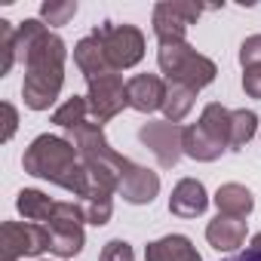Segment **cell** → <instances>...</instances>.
Listing matches in <instances>:
<instances>
[{
  "label": "cell",
  "mask_w": 261,
  "mask_h": 261,
  "mask_svg": "<svg viewBox=\"0 0 261 261\" xmlns=\"http://www.w3.org/2000/svg\"><path fill=\"white\" fill-rule=\"evenodd\" d=\"M224 261H261V233H255L252 243H249L243 252H237V255H230V258H224Z\"/></svg>",
  "instance_id": "obj_28"
},
{
  "label": "cell",
  "mask_w": 261,
  "mask_h": 261,
  "mask_svg": "<svg viewBox=\"0 0 261 261\" xmlns=\"http://www.w3.org/2000/svg\"><path fill=\"white\" fill-rule=\"evenodd\" d=\"M194 95H197V89L181 86V83H169V89H166V101H163V111H166L169 123H178V120L191 111Z\"/></svg>",
  "instance_id": "obj_19"
},
{
  "label": "cell",
  "mask_w": 261,
  "mask_h": 261,
  "mask_svg": "<svg viewBox=\"0 0 261 261\" xmlns=\"http://www.w3.org/2000/svg\"><path fill=\"white\" fill-rule=\"evenodd\" d=\"M139 139L154 151V157H157V163L163 166V169H169V166H175V160L181 157V139H185V129H178L175 123H148V126H142L139 129Z\"/></svg>",
  "instance_id": "obj_8"
},
{
  "label": "cell",
  "mask_w": 261,
  "mask_h": 261,
  "mask_svg": "<svg viewBox=\"0 0 261 261\" xmlns=\"http://www.w3.org/2000/svg\"><path fill=\"white\" fill-rule=\"evenodd\" d=\"M49 246H53V240H49L46 224L7 221L0 227V252H4V261H16V258H25V255H40Z\"/></svg>",
  "instance_id": "obj_7"
},
{
  "label": "cell",
  "mask_w": 261,
  "mask_h": 261,
  "mask_svg": "<svg viewBox=\"0 0 261 261\" xmlns=\"http://www.w3.org/2000/svg\"><path fill=\"white\" fill-rule=\"evenodd\" d=\"M206 206H209V197H206V188L197 178L178 181L172 197H169V212H175L181 218H197V215L206 212Z\"/></svg>",
  "instance_id": "obj_13"
},
{
  "label": "cell",
  "mask_w": 261,
  "mask_h": 261,
  "mask_svg": "<svg viewBox=\"0 0 261 261\" xmlns=\"http://www.w3.org/2000/svg\"><path fill=\"white\" fill-rule=\"evenodd\" d=\"M22 166H25V172L37 175V178L62 185L65 191L77 194L80 200L92 191V178H89L77 148L59 136H37L31 142V148L25 151Z\"/></svg>",
  "instance_id": "obj_2"
},
{
  "label": "cell",
  "mask_w": 261,
  "mask_h": 261,
  "mask_svg": "<svg viewBox=\"0 0 261 261\" xmlns=\"http://www.w3.org/2000/svg\"><path fill=\"white\" fill-rule=\"evenodd\" d=\"M16 31H19V28H13L7 19H0V77L10 74L13 62L19 59V49H16Z\"/></svg>",
  "instance_id": "obj_23"
},
{
  "label": "cell",
  "mask_w": 261,
  "mask_h": 261,
  "mask_svg": "<svg viewBox=\"0 0 261 261\" xmlns=\"http://www.w3.org/2000/svg\"><path fill=\"white\" fill-rule=\"evenodd\" d=\"M80 206H83V215H86L89 224H105V221L111 218V191L92 185V191L83 197Z\"/></svg>",
  "instance_id": "obj_21"
},
{
  "label": "cell",
  "mask_w": 261,
  "mask_h": 261,
  "mask_svg": "<svg viewBox=\"0 0 261 261\" xmlns=\"http://www.w3.org/2000/svg\"><path fill=\"white\" fill-rule=\"evenodd\" d=\"M86 111H89V101L80 98V95H74V98H68V101L53 114V123L62 126V129H71V133H77V129L86 123Z\"/></svg>",
  "instance_id": "obj_20"
},
{
  "label": "cell",
  "mask_w": 261,
  "mask_h": 261,
  "mask_svg": "<svg viewBox=\"0 0 261 261\" xmlns=\"http://www.w3.org/2000/svg\"><path fill=\"white\" fill-rule=\"evenodd\" d=\"M230 120H233V111L221 105H209L200 123L185 129V139H181L185 154L194 160H215L221 157V151H230Z\"/></svg>",
  "instance_id": "obj_3"
},
{
  "label": "cell",
  "mask_w": 261,
  "mask_h": 261,
  "mask_svg": "<svg viewBox=\"0 0 261 261\" xmlns=\"http://www.w3.org/2000/svg\"><path fill=\"white\" fill-rule=\"evenodd\" d=\"M255 123L258 117L252 111H233V120H230V151H240L252 136H255Z\"/></svg>",
  "instance_id": "obj_22"
},
{
  "label": "cell",
  "mask_w": 261,
  "mask_h": 261,
  "mask_svg": "<svg viewBox=\"0 0 261 261\" xmlns=\"http://www.w3.org/2000/svg\"><path fill=\"white\" fill-rule=\"evenodd\" d=\"M74 62H77L80 74L86 77V83H89V80H95V77H105V74H117V71L111 68V62L105 59L101 43H98L92 34H89V37H83V40L74 46Z\"/></svg>",
  "instance_id": "obj_14"
},
{
  "label": "cell",
  "mask_w": 261,
  "mask_h": 261,
  "mask_svg": "<svg viewBox=\"0 0 261 261\" xmlns=\"http://www.w3.org/2000/svg\"><path fill=\"white\" fill-rule=\"evenodd\" d=\"M16 49L25 62L22 95L31 111H43L56 101L65 80V43L40 19H28L16 31Z\"/></svg>",
  "instance_id": "obj_1"
},
{
  "label": "cell",
  "mask_w": 261,
  "mask_h": 261,
  "mask_svg": "<svg viewBox=\"0 0 261 261\" xmlns=\"http://www.w3.org/2000/svg\"><path fill=\"white\" fill-rule=\"evenodd\" d=\"M243 89L252 95V98H261V65H252V68H243Z\"/></svg>",
  "instance_id": "obj_27"
},
{
  "label": "cell",
  "mask_w": 261,
  "mask_h": 261,
  "mask_svg": "<svg viewBox=\"0 0 261 261\" xmlns=\"http://www.w3.org/2000/svg\"><path fill=\"white\" fill-rule=\"evenodd\" d=\"M83 206L80 203H56V212L53 218L46 221L49 227V240H53V252L68 258V255H77L83 249Z\"/></svg>",
  "instance_id": "obj_6"
},
{
  "label": "cell",
  "mask_w": 261,
  "mask_h": 261,
  "mask_svg": "<svg viewBox=\"0 0 261 261\" xmlns=\"http://www.w3.org/2000/svg\"><path fill=\"white\" fill-rule=\"evenodd\" d=\"M215 203H218V212L221 215H230V218H246L252 212V194L243 188V185H224L218 188L215 194Z\"/></svg>",
  "instance_id": "obj_17"
},
{
  "label": "cell",
  "mask_w": 261,
  "mask_h": 261,
  "mask_svg": "<svg viewBox=\"0 0 261 261\" xmlns=\"http://www.w3.org/2000/svg\"><path fill=\"white\" fill-rule=\"evenodd\" d=\"M157 191H160V178L154 175V172H148L145 166H129L126 172H123V178H120V194H123V200H129V203H151L154 197H157Z\"/></svg>",
  "instance_id": "obj_12"
},
{
  "label": "cell",
  "mask_w": 261,
  "mask_h": 261,
  "mask_svg": "<svg viewBox=\"0 0 261 261\" xmlns=\"http://www.w3.org/2000/svg\"><path fill=\"white\" fill-rule=\"evenodd\" d=\"M166 89L169 86L157 74H139V77H133L126 83V101L133 105L136 111H142V114H151V111L163 108Z\"/></svg>",
  "instance_id": "obj_11"
},
{
  "label": "cell",
  "mask_w": 261,
  "mask_h": 261,
  "mask_svg": "<svg viewBox=\"0 0 261 261\" xmlns=\"http://www.w3.org/2000/svg\"><path fill=\"white\" fill-rule=\"evenodd\" d=\"M16 206H19V212H22L28 221H34V224H46V221L53 218V212H56V203H53L46 194H40V191H22L19 200H16Z\"/></svg>",
  "instance_id": "obj_18"
},
{
  "label": "cell",
  "mask_w": 261,
  "mask_h": 261,
  "mask_svg": "<svg viewBox=\"0 0 261 261\" xmlns=\"http://www.w3.org/2000/svg\"><path fill=\"white\" fill-rule=\"evenodd\" d=\"M123 105H129V101H126V86H123L120 74H105V77L89 80V111L95 114L98 126L105 120H111L114 114H120Z\"/></svg>",
  "instance_id": "obj_10"
},
{
  "label": "cell",
  "mask_w": 261,
  "mask_h": 261,
  "mask_svg": "<svg viewBox=\"0 0 261 261\" xmlns=\"http://www.w3.org/2000/svg\"><path fill=\"white\" fill-rule=\"evenodd\" d=\"M145 258L148 261H200L197 249L181 233H172V237H163V240L151 243L148 252H145Z\"/></svg>",
  "instance_id": "obj_16"
},
{
  "label": "cell",
  "mask_w": 261,
  "mask_h": 261,
  "mask_svg": "<svg viewBox=\"0 0 261 261\" xmlns=\"http://www.w3.org/2000/svg\"><path fill=\"white\" fill-rule=\"evenodd\" d=\"M206 237H209V243H212L215 249H221V252L237 249V246H243V240H246V221L218 212V218L206 227Z\"/></svg>",
  "instance_id": "obj_15"
},
{
  "label": "cell",
  "mask_w": 261,
  "mask_h": 261,
  "mask_svg": "<svg viewBox=\"0 0 261 261\" xmlns=\"http://www.w3.org/2000/svg\"><path fill=\"white\" fill-rule=\"evenodd\" d=\"M77 13V4L74 0H65V4H43L40 7V19L46 25H68Z\"/></svg>",
  "instance_id": "obj_24"
},
{
  "label": "cell",
  "mask_w": 261,
  "mask_h": 261,
  "mask_svg": "<svg viewBox=\"0 0 261 261\" xmlns=\"http://www.w3.org/2000/svg\"><path fill=\"white\" fill-rule=\"evenodd\" d=\"M203 7L197 4H157L154 10V34L160 37V43H172V40H185L188 25H194L200 19Z\"/></svg>",
  "instance_id": "obj_9"
},
{
  "label": "cell",
  "mask_w": 261,
  "mask_h": 261,
  "mask_svg": "<svg viewBox=\"0 0 261 261\" xmlns=\"http://www.w3.org/2000/svg\"><path fill=\"white\" fill-rule=\"evenodd\" d=\"M98 261H136V255H133V246H129L126 240H111L101 249Z\"/></svg>",
  "instance_id": "obj_25"
},
{
  "label": "cell",
  "mask_w": 261,
  "mask_h": 261,
  "mask_svg": "<svg viewBox=\"0 0 261 261\" xmlns=\"http://www.w3.org/2000/svg\"><path fill=\"white\" fill-rule=\"evenodd\" d=\"M92 37L101 43L105 49V59L111 62L114 71H123V68H133L136 62H142L145 56V37L139 28L133 25H117V22H105L92 31Z\"/></svg>",
  "instance_id": "obj_5"
},
{
  "label": "cell",
  "mask_w": 261,
  "mask_h": 261,
  "mask_svg": "<svg viewBox=\"0 0 261 261\" xmlns=\"http://www.w3.org/2000/svg\"><path fill=\"white\" fill-rule=\"evenodd\" d=\"M157 62H160V71L169 77V83H181V86H191V89H203L206 83L215 80V62H209L206 56H200L197 49H191L185 40L160 43Z\"/></svg>",
  "instance_id": "obj_4"
},
{
  "label": "cell",
  "mask_w": 261,
  "mask_h": 261,
  "mask_svg": "<svg viewBox=\"0 0 261 261\" xmlns=\"http://www.w3.org/2000/svg\"><path fill=\"white\" fill-rule=\"evenodd\" d=\"M4 114H7V133H4V142H10L13 133H16V108H13L10 101H4Z\"/></svg>",
  "instance_id": "obj_29"
},
{
  "label": "cell",
  "mask_w": 261,
  "mask_h": 261,
  "mask_svg": "<svg viewBox=\"0 0 261 261\" xmlns=\"http://www.w3.org/2000/svg\"><path fill=\"white\" fill-rule=\"evenodd\" d=\"M240 62H243V68L261 65V34L243 40V46H240Z\"/></svg>",
  "instance_id": "obj_26"
}]
</instances>
